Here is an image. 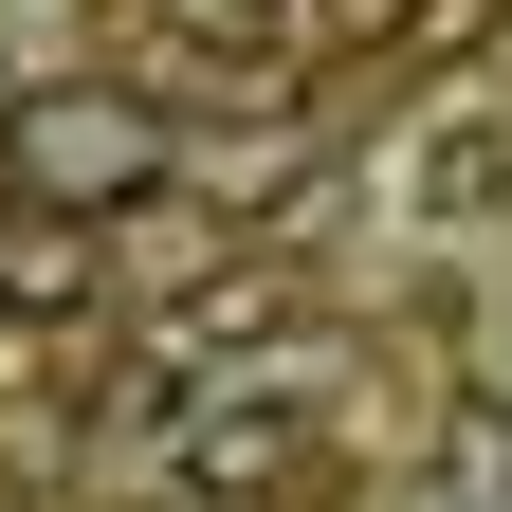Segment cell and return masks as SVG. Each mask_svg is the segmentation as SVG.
I'll return each instance as SVG.
<instances>
[{
  "label": "cell",
  "mask_w": 512,
  "mask_h": 512,
  "mask_svg": "<svg viewBox=\"0 0 512 512\" xmlns=\"http://www.w3.org/2000/svg\"><path fill=\"white\" fill-rule=\"evenodd\" d=\"M110 293V238H92V202H0V330H74V311Z\"/></svg>",
  "instance_id": "cell-2"
},
{
  "label": "cell",
  "mask_w": 512,
  "mask_h": 512,
  "mask_svg": "<svg viewBox=\"0 0 512 512\" xmlns=\"http://www.w3.org/2000/svg\"><path fill=\"white\" fill-rule=\"evenodd\" d=\"M0 147H19V183H37V202H92V220H147L165 183H183L165 110H147V92H92V74L19 92V110H0Z\"/></svg>",
  "instance_id": "cell-1"
},
{
  "label": "cell",
  "mask_w": 512,
  "mask_h": 512,
  "mask_svg": "<svg viewBox=\"0 0 512 512\" xmlns=\"http://www.w3.org/2000/svg\"><path fill=\"white\" fill-rule=\"evenodd\" d=\"M183 458H202L220 512H275V494L311 476V403H293V384H220V403L183 421Z\"/></svg>",
  "instance_id": "cell-4"
},
{
  "label": "cell",
  "mask_w": 512,
  "mask_h": 512,
  "mask_svg": "<svg viewBox=\"0 0 512 512\" xmlns=\"http://www.w3.org/2000/svg\"><path fill=\"white\" fill-rule=\"evenodd\" d=\"M293 330H311V275H293V256H220V275L165 293V348L183 366H256V348H293Z\"/></svg>",
  "instance_id": "cell-3"
},
{
  "label": "cell",
  "mask_w": 512,
  "mask_h": 512,
  "mask_svg": "<svg viewBox=\"0 0 512 512\" xmlns=\"http://www.w3.org/2000/svg\"><path fill=\"white\" fill-rule=\"evenodd\" d=\"M494 19H512V0H384V19H366V55H384V74H458Z\"/></svg>",
  "instance_id": "cell-5"
},
{
  "label": "cell",
  "mask_w": 512,
  "mask_h": 512,
  "mask_svg": "<svg viewBox=\"0 0 512 512\" xmlns=\"http://www.w3.org/2000/svg\"><path fill=\"white\" fill-rule=\"evenodd\" d=\"M494 183H512V110H458V128L421 147V220H476Z\"/></svg>",
  "instance_id": "cell-6"
}]
</instances>
